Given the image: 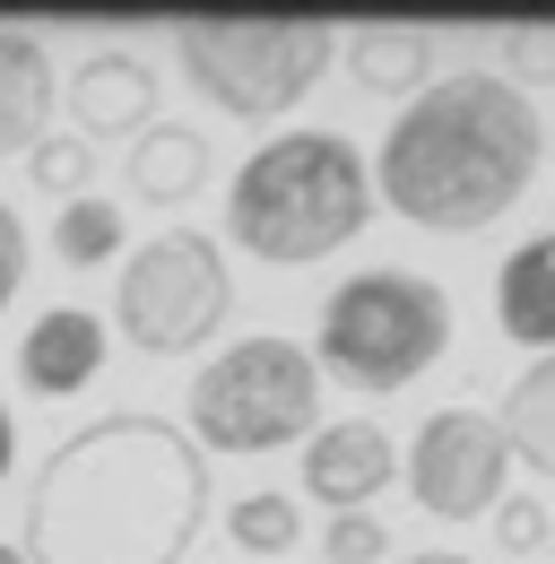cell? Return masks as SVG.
Instances as JSON below:
<instances>
[{
  "label": "cell",
  "instance_id": "cell-1",
  "mask_svg": "<svg viewBox=\"0 0 555 564\" xmlns=\"http://www.w3.org/2000/svg\"><path fill=\"white\" fill-rule=\"evenodd\" d=\"M208 521V452L183 425L113 409L35 460L18 512L26 564H183Z\"/></svg>",
  "mask_w": 555,
  "mask_h": 564
},
{
  "label": "cell",
  "instance_id": "cell-2",
  "mask_svg": "<svg viewBox=\"0 0 555 564\" xmlns=\"http://www.w3.org/2000/svg\"><path fill=\"white\" fill-rule=\"evenodd\" d=\"M538 156H547V122L530 87H512L503 70H460L391 113L373 148V192L425 235H469L530 192Z\"/></svg>",
  "mask_w": 555,
  "mask_h": 564
},
{
  "label": "cell",
  "instance_id": "cell-3",
  "mask_svg": "<svg viewBox=\"0 0 555 564\" xmlns=\"http://www.w3.org/2000/svg\"><path fill=\"white\" fill-rule=\"evenodd\" d=\"M364 226H373V165L347 131H278L226 183V235L270 270L330 261Z\"/></svg>",
  "mask_w": 555,
  "mask_h": 564
},
{
  "label": "cell",
  "instance_id": "cell-4",
  "mask_svg": "<svg viewBox=\"0 0 555 564\" xmlns=\"http://www.w3.org/2000/svg\"><path fill=\"white\" fill-rule=\"evenodd\" d=\"M451 348V295L425 270L400 261H373L347 286L322 295V330H313V365L339 373L347 391L382 400V391H409L416 373H434Z\"/></svg>",
  "mask_w": 555,
  "mask_h": 564
},
{
  "label": "cell",
  "instance_id": "cell-5",
  "mask_svg": "<svg viewBox=\"0 0 555 564\" xmlns=\"http://www.w3.org/2000/svg\"><path fill=\"white\" fill-rule=\"evenodd\" d=\"M183 417H192L200 452H235V460L278 452V443H313L322 434V365L286 330H252L192 373Z\"/></svg>",
  "mask_w": 555,
  "mask_h": 564
},
{
  "label": "cell",
  "instance_id": "cell-6",
  "mask_svg": "<svg viewBox=\"0 0 555 564\" xmlns=\"http://www.w3.org/2000/svg\"><path fill=\"white\" fill-rule=\"evenodd\" d=\"M174 62L217 113L270 122L322 87V70L339 62V26L330 18H183Z\"/></svg>",
  "mask_w": 555,
  "mask_h": 564
},
{
  "label": "cell",
  "instance_id": "cell-7",
  "mask_svg": "<svg viewBox=\"0 0 555 564\" xmlns=\"http://www.w3.org/2000/svg\"><path fill=\"white\" fill-rule=\"evenodd\" d=\"M226 313H235V270H226V252L208 243L200 226H165V235H148L131 261H122L113 330H122L139 356L208 348Z\"/></svg>",
  "mask_w": 555,
  "mask_h": 564
},
{
  "label": "cell",
  "instance_id": "cell-8",
  "mask_svg": "<svg viewBox=\"0 0 555 564\" xmlns=\"http://www.w3.org/2000/svg\"><path fill=\"white\" fill-rule=\"evenodd\" d=\"M400 469H409L416 512H434V521H486L503 503V478H512V443H503V425L486 409L460 400V409H434L416 425Z\"/></svg>",
  "mask_w": 555,
  "mask_h": 564
},
{
  "label": "cell",
  "instance_id": "cell-9",
  "mask_svg": "<svg viewBox=\"0 0 555 564\" xmlns=\"http://www.w3.org/2000/svg\"><path fill=\"white\" fill-rule=\"evenodd\" d=\"M400 478V443L373 417H339L304 443V495L330 512H373V495Z\"/></svg>",
  "mask_w": 555,
  "mask_h": 564
},
{
  "label": "cell",
  "instance_id": "cell-10",
  "mask_svg": "<svg viewBox=\"0 0 555 564\" xmlns=\"http://www.w3.org/2000/svg\"><path fill=\"white\" fill-rule=\"evenodd\" d=\"M69 122L87 140H139L156 122V70H148V53H122V44L87 53L69 70Z\"/></svg>",
  "mask_w": 555,
  "mask_h": 564
},
{
  "label": "cell",
  "instance_id": "cell-11",
  "mask_svg": "<svg viewBox=\"0 0 555 564\" xmlns=\"http://www.w3.org/2000/svg\"><path fill=\"white\" fill-rule=\"evenodd\" d=\"M96 373H105V322H96L87 304H53V313L26 322L18 382H26L35 400H69V391H87Z\"/></svg>",
  "mask_w": 555,
  "mask_h": 564
},
{
  "label": "cell",
  "instance_id": "cell-12",
  "mask_svg": "<svg viewBox=\"0 0 555 564\" xmlns=\"http://www.w3.org/2000/svg\"><path fill=\"white\" fill-rule=\"evenodd\" d=\"M53 96H62V78H53L44 35L0 26V156H35V148H44Z\"/></svg>",
  "mask_w": 555,
  "mask_h": 564
},
{
  "label": "cell",
  "instance_id": "cell-13",
  "mask_svg": "<svg viewBox=\"0 0 555 564\" xmlns=\"http://www.w3.org/2000/svg\"><path fill=\"white\" fill-rule=\"evenodd\" d=\"M494 322H503V339L555 356V235H530V243L503 252V270H494Z\"/></svg>",
  "mask_w": 555,
  "mask_h": 564
},
{
  "label": "cell",
  "instance_id": "cell-14",
  "mask_svg": "<svg viewBox=\"0 0 555 564\" xmlns=\"http://www.w3.org/2000/svg\"><path fill=\"white\" fill-rule=\"evenodd\" d=\"M122 183H131L148 209H183V200L208 183V140L192 122H148L139 148L122 156Z\"/></svg>",
  "mask_w": 555,
  "mask_h": 564
},
{
  "label": "cell",
  "instance_id": "cell-15",
  "mask_svg": "<svg viewBox=\"0 0 555 564\" xmlns=\"http://www.w3.org/2000/svg\"><path fill=\"white\" fill-rule=\"evenodd\" d=\"M347 70L364 96H425L434 87V35L425 26H356L347 35Z\"/></svg>",
  "mask_w": 555,
  "mask_h": 564
},
{
  "label": "cell",
  "instance_id": "cell-16",
  "mask_svg": "<svg viewBox=\"0 0 555 564\" xmlns=\"http://www.w3.org/2000/svg\"><path fill=\"white\" fill-rule=\"evenodd\" d=\"M494 425H503V443H512V460H521V469L555 478V356H538V365L503 391Z\"/></svg>",
  "mask_w": 555,
  "mask_h": 564
},
{
  "label": "cell",
  "instance_id": "cell-17",
  "mask_svg": "<svg viewBox=\"0 0 555 564\" xmlns=\"http://www.w3.org/2000/svg\"><path fill=\"white\" fill-rule=\"evenodd\" d=\"M226 539H235L243 556L278 564L286 547H295V539H304V503H295V495H278V487L235 495V503H226Z\"/></svg>",
  "mask_w": 555,
  "mask_h": 564
},
{
  "label": "cell",
  "instance_id": "cell-18",
  "mask_svg": "<svg viewBox=\"0 0 555 564\" xmlns=\"http://www.w3.org/2000/svg\"><path fill=\"white\" fill-rule=\"evenodd\" d=\"M53 252H62L69 270L113 261V252H122V209H113V200H96V192H87V200H69V209L53 217Z\"/></svg>",
  "mask_w": 555,
  "mask_h": 564
},
{
  "label": "cell",
  "instance_id": "cell-19",
  "mask_svg": "<svg viewBox=\"0 0 555 564\" xmlns=\"http://www.w3.org/2000/svg\"><path fill=\"white\" fill-rule=\"evenodd\" d=\"M26 174H35V192H53V200H87V183H96V148L87 140H53V131H44V148H35V156H26Z\"/></svg>",
  "mask_w": 555,
  "mask_h": 564
},
{
  "label": "cell",
  "instance_id": "cell-20",
  "mask_svg": "<svg viewBox=\"0 0 555 564\" xmlns=\"http://www.w3.org/2000/svg\"><path fill=\"white\" fill-rule=\"evenodd\" d=\"M391 556V530L373 521V512H330V530H322V564H382Z\"/></svg>",
  "mask_w": 555,
  "mask_h": 564
},
{
  "label": "cell",
  "instance_id": "cell-21",
  "mask_svg": "<svg viewBox=\"0 0 555 564\" xmlns=\"http://www.w3.org/2000/svg\"><path fill=\"white\" fill-rule=\"evenodd\" d=\"M486 521H494V547H503V556H538V547H547V503H538V495H503Z\"/></svg>",
  "mask_w": 555,
  "mask_h": 564
},
{
  "label": "cell",
  "instance_id": "cell-22",
  "mask_svg": "<svg viewBox=\"0 0 555 564\" xmlns=\"http://www.w3.org/2000/svg\"><path fill=\"white\" fill-rule=\"evenodd\" d=\"M503 78H555V26H503Z\"/></svg>",
  "mask_w": 555,
  "mask_h": 564
},
{
  "label": "cell",
  "instance_id": "cell-23",
  "mask_svg": "<svg viewBox=\"0 0 555 564\" xmlns=\"http://www.w3.org/2000/svg\"><path fill=\"white\" fill-rule=\"evenodd\" d=\"M18 286H26V217L0 200V313L18 304Z\"/></svg>",
  "mask_w": 555,
  "mask_h": 564
},
{
  "label": "cell",
  "instance_id": "cell-24",
  "mask_svg": "<svg viewBox=\"0 0 555 564\" xmlns=\"http://www.w3.org/2000/svg\"><path fill=\"white\" fill-rule=\"evenodd\" d=\"M9 460H18V417H9V400H0V478H9Z\"/></svg>",
  "mask_w": 555,
  "mask_h": 564
},
{
  "label": "cell",
  "instance_id": "cell-25",
  "mask_svg": "<svg viewBox=\"0 0 555 564\" xmlns=\"http://www.w3.org/2000/svg\"><path fill=\"white\" fill-rule=\"evenodd\" d=\"M409 564H469V556H409Z\"/></svg>",
  "mask_w": 555,
  "mask_h": 564
},
{
  "label": "cell",
  "instance_id": "cell-26",
  "mask_svg": "<svg viewBox=\"0 0 555 564\" xmlns=\"http://www.w3.org/2000/svg\"><path fill=\"white\" fill-rule=\"evenodd\" d=\"M0 564H26V556H18V547H9V539H0Z\"/></svg>",
  "mask_w": 555,
  "mask_h": 564
},
{
  "label": "cell",
  "instance_id": "cell-27",
  "mask_svg": "<svg viewBox=\"0 0 555 564\" xmlns=\"http://www.w3.org/2000/svg\"><path fill=\"white\" fill-rule=\"evenodd\" d=\"M547 148H555V140H547Z\"/></svg>",
  "mask_w": 555,
  "mask_h": 564
}]
</instances>
